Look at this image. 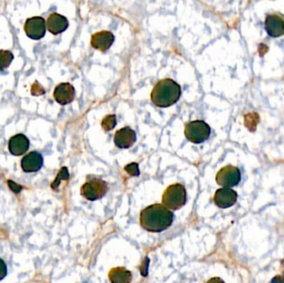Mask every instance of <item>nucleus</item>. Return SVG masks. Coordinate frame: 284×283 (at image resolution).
Wrapping results in <instances>:
<instances>
[{"instance_id": "f257e3e1", "label": "nucleus", "mask_w": 284, "mask_h": 283, "mask_svg": "<svg viewBox=\"0 0 284 283\" xmlns=\"http://www.w3.org/2000/svg\"><path fill=\"white\" fill-rule=\"evenodd\" d=\"M174 214L163 204H152L141 212L140 222L142 228L151 233H161L172 224Z\"/></svg>"}, {"instance_id": "f03ea898", "label": "nucleus", "mask_w": 284, "mask_h": 283, "mask_svg": "<svg viewBox=\"0 0 284 283\" xmlns=\"http://www.w3.org/2000/svg\"><path fill=\"white\" fill-rule=\"evenodd\" d=\"M181 96V86L172 79H164L154 86L151 98L156 106L166 108L176 104Z\"/></svg>"}, {"instance_id": "7ed1b4c3", "label": "nucleus", "mask_w": 284, "mask_h": 283, "mask_svg": "<svg viewBox=\"0 0 284 283\" xmlns=\"http://www.w3.org/2000/svg\"><path fill=\"white\" fill-rule=\"evenodd\" d=\"M186 190L184 185L175 183L169 186L162 195V203L165 208L178 210L186 203Z\"/></svg>"}, {"instance_id": "20e7f679", "label": "nucleus", "mask_w": 284, "mask_h": 283, "mask_svg": "<svg viewBox=\"0 0 284 283\" xmlns=\"http://www.w3.org/2000/svg\"><path fill=\"white\" fill-rule=\"evenodd\" d=\"M108 191V184L106 181L93 175L86 177V183L81 186V195L90 201L101 200Z\"/></svg>"}, {"instance_id": "39448f33", "label": "nucleus", "mask_w": 284, "mask_h": 283, "mask_svg": "<svg viewBox=\"0 0 284 283\" xmlns=\"http://www.w3.org/2000/svg\"><path fill=\"white\" fill-rule=\"evenodd\" d=\"M210 127L203 121H194L187 124L184 135L188 141L195 144H201L209 139Z\"/></svg>"}, {"instance_id": "423d86ee", "label": "nucleus", "mask_w": 284, "mask_h": 283, "mask_svg": "<svg viewBox=\"0 0 284 283\" xmlns=\"http://www.w3.org/2000/svg\"><path fill=\"white\" fill-rule=\"evenodd\" d=\"M241 181L240 169L233 165H227L220 169L216 175V182L223 188H231L239 184Z\"/></svg>"}, {"instance_id": "0eeeda50", "label": "nucleus", "mask_w": 284, "mask_h": 283, "mask_svg": "<svg viewBox=\"0 0 284 283\" xmlns=\"http://www.w3.org/2000/svg\"><path fill=\"white\" fill-rule=\"evenodd\" d=\"M24 31L28 38L34 40L42 39L46 34V22L42 17L28 19L24 24Z\"/></svg>"}, {"instance_id": "6e6552de", "label": "nucleus", "mask_w": 284, "mask_h": 283, "mask_svg": "<svg viewBox=\"0 0 284 283\" xmlns=\"http://www.w3.org/2000/svg\"><path fill=\"white\" fill-rule=\"evenodd\" d=\"M264 26L267 34L272 38H279L284 35V17L282 14L267 15Z\"/></svg>"}, {"instance_id": "1a4fd4ad", "label": "nucleus", "mask_w": 284, "mask_h": 283, "mask_svg": "<svg viewBox=\"0 0 284 283\" xmlns=\"http://www.w3.org/2000/svg\"><path fill=\"white\" fill-rule=\"evenodd\" d=\"M137 141L136 131L129 126L122 128L116 132L114 143L120 149H128L131 147Z\"/></svg>"}, {"instance_id": "9d476101", "label": "nucleus", "mask_w": 284, "mask_h": 283, "mask_svg": "<svg viewBox=\"0 0 284 283\" xmlns=\"http://www.w3.org/2000/svg\"><path fill=\"white\" fill-rule=\"evenodd\" d=\"M238 194L230 188H222L215 192L214 201L219 208H227L234 205L237 202Z\"/></svg>"}, {"instance_id": "9b49d317", "label": "nucleus", "mask_w": 284, "mask_h": 283, "mask_svg": "<svg viewBox=\"0 0 284 283\" xmlns=\"http://www.w3.org/2000/svg\"><path fill=\"white\" fill-rule=\"evenodd\" d=\"M114 41L115 37L112 33L109 31H101L92 35L91 44L97 50L106 52L112 47Z\"/></svg>"}, {"instance_id": "f8f14e48", "label": "nucleus", "mask_w": 284, "mask_h": 283, "mask_svg": "<svg viewBox=\"0 0 284 283\" xmlns=\"http://www.w3.org/2000/svg\"><path fill=\"white\" fill-rule=\"evenodd\" d=\"M53 97L60 105H67L75 98V89L73 85L67 82L59 84L54 90Z\"/></svg>"}, {"instance_id": "ddd939ff", "label": "nucleus", "mask_w": 284, "mask_h": 283, "mask_svg": "<svg viewBox=\"0 0 284 283\" xmlns=\"http://www.w3.org/2000/svg\"><path fill=\"white\" fill-rule=\"evenodd\" d=\"M43 164V158L40 153L32 151L26 155L21 161V166L24 172L33 173L39 171Z\"/></svg>"}, {"instance_id": "4468645a", "label": "nucleus", "mask_w": 284, "mask_h": 283, "mask_svg": "<svg viewBox=\"0 0 284 283\" xmlns=\"http://www.w3.org/2000/svg\"><path fill=\"white\" fill-rule=\"evenodd\" d=\"M68 25L69 23L67 18L57 13L51 14L47 19V29L53 35H58V34H61L65 30H67Z\"/></svg>"}, {"instance_id": "2eb2a0df", "label": "nucleus", "mask_w": 284, "mask_h": 283, "mask_svg": "<svg viewBox=\"0 0 284 283\" xmlns=\"http://www.w3.org/2000/svg\"><path fill=\"white\" fill-rule=\"evenodd\" d=\"M29 148V141L24 135L18 134L13 136L9 142V150L12 155L20 156L27 152Z\"/></svg>"}, {"instance_id": "dca6fc26", "label": "nucleus", "mask_w": 284, "mask_h": 283, "mask_svg": "<svg viewBox=\"0 0 284 283\" xmlns=\"http://www.w3.org/2000/svg\"><path fill=\"white\" fill-rule=\"evenodd\" d=\"M109 280L112 283H131L132 274L125 267H114L108 273Z\"/></svg>"}, {"instance_id": "f3484780", "label": "nucleus", "mask_w": 284, "mask_h": 283, "mask_svg": "<svg viewBox=\"0 0 284 283\" xmlns=\"http://www.w3.org/2000/svg\"><path fill=\"white\" fill-rule=\"evenodd\" d=\"M14 60V55L10 51L0 50V71L9 67Z\"/></svg>"}, {"instance_id": "a211bd4d", "label": "nucleus", "mask_w": 284, "mask_h": 283, "mask_svg": "<svg viewBox=\"0 0 284 283\" xmlns=\"http://www.w3.org/2000/svg\"><path fill=\"white\" fill-rule=\"evenodd\" d=\"M117 125V117L115 115H110L104 117L101 121V126L106 131H112Z\"/></svg>"}, {"instance_id": "6ab92c4d", "label": "nucleus", "mask_w": 284, "mask_h": 283, "mask_svg": "<svg viewBox=\"0 0 284 283\" xmlns=\"http://www.w3.org/2000/svg\"><path fill=\"white\" fill-rule=\"evenodd\" d=\"M68 178H69V174H68V170H67V168L66 167L61 168L59 175H58V177H57L56 180H55V181L52 184V188L53 189H56L61 180H67Z\"/></svg>"}, {"instance_id": "aec40b11", "label": "nucleus", "mask_w": 284, "mask_h": 283, "mask_svg": "<svg viewBox=\"0 0 284 283\" xmlns=\"http://www.w3.org/2000/svg\"><path fill=\"white\" fill-rule=\"evenodd\" d=\"M125 170L129 175L132 176H138L140 175L139 166L137 163H131L125 167Z\"/></svg>"}, {"instance_id": "412c9836", "label": "nucleus", "mask_w": 284, "mask_h": 283, "mask_svg": "<svg viewBox=\"0 0 284 283\" xmlns=\"http://www.w3.org/2000/svg\"><path fill=\"white\" fill-rule=\"evenodd\" d=\"M44 89L39 85L37 81L34 84V86H32V94L33 95L39 96V95L44 94Z\"/></svg>"}, {"instance_id": "4be33fe9", "label": "nucleus", "mask_w": 284, "mask_h": 283, "mask_svg": "<svg viewBox=\"0 0 284 283\" xmlns=\"http://www.w3.org/2000/svg\"><path fill=\"white\" fill-rule=\"evenodd\" d=\"M7 266L6 263L3 261V259L0 258V281L3 280V278H5L7 275Z\"/></svg>"}, {"instance_id": "5701e85b", "label": "nucleus", "mask_w": 284, "mask_h": 283, "mask_svg": "<svg viewBox=\"0 0 284 283\" xmlns=\"http://www.w3.org/2000/svg\"><path fill=\"white\" fill-rule=\"evenodd\" d=\"M8 183H9L10 189H11L13 191L15 192V193H19V192L21 191V189H22V187H21V186L19 185V184L14 183V182H13V181H8Z\"/></svg>"}, {"instance_id": "b1692460", "label": "nucleus", "mask_w": 284, "mask_h": 283, "mask_svg": "<svg viewBox=\"0 0 284 283\" xmlns=\"http://www.w3.org/2000/svg\"><path fill=\"white\" fill-rule=\"evenodd\" d=\"M270 283H284V276L278 275L271 280Z\"/></svg>"}, {"instance_id": "393cba45", "label": "nucleus", "mask_w": 284, "mask_h": 283, "mask_svg": "<svg viewBox=\"0 0 284 283\" xmlns=\"http://www.w3.org/2000/svg\"><path fill=\"white\" fill-rule=\"evenodd\" d=\"M149 262L150 260L148 259L147 258H145V261L143 263L145 266H143L144 267V269L142 270L141 272H142V274L144 276V277H146V275H147V268H148V265H149Z\"/></svg>"}, {"instance_id": "a878e982", "label": "nucleus", "mask_w": 284, "mask_h": 283, "mask_svg": "<svg viewBox=\"0 0 284 283\" xmlns=\"http://www.w3.org/2000/svg\"><path fill=\"white\" fill-rule=\"evenodd\" d=\"M207 283H224V282L221 278H213L211 279H209Z\"/></svg>"}, {"instance_id": "bb28decb", "label": "nucleus", "mask_w": 284, "mask_h": 283, "mask_svg": "<svg viewBox=\"0 0 284 283\" xmlns=\"http://www.w3.org/2000/svg\"><path fill=\"white\" fill-rule=\"evenodd\" d=\"M282 268H283V272L284 273V259L282 261Z\"/></svg>"}]
</instances>
